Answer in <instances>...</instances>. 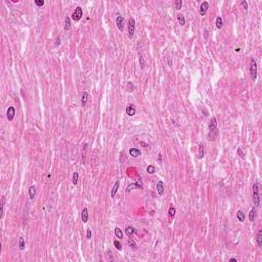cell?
<instances>
[{"label":"cell","instance_id":"obj_1","mask_svg":"<svg viewBox=\"0 0 262 262\" xmlns=\"http://www.w3.org/2000/svg\"><path fill=\"white\" fill-rule=\"evenodd\" d=\"M253 201L256 207H259L260 205V197H259V184L256 181L253 184Z\"/></svg>","mask_w":262,"mask_h":262},{"label":"cell","instance_id":"obj_2","mask_svg":"<svg viewBox=\"0 0 262 262\" xmlns=\"http://www.w3.org/2000/svg\"><path fill=\"white\" fill-rule=\"evenodd\" d=\"M250 75L252 80L255 82L257 79V63L253 57L251 58V63H250Z\"/></svg>","mask_w":262,"mask_h":262},{"label":"cell","instance_id":"obj_3","mask_svg":"<svg viewBox=\"0 0 262 262\" xmlns=\"http://www.w3.org/2000/svg\"><path fill=\"white\" fill-rule=\"evenodd\" d=\"M135 32V20L133 18H130L128 21V37L130 39L133 38Z\"/></svg>","mask_w":262,"mask_h":262},{"label":"cell","instance_id":"obj_4","mask_svg":"<svg viewBox=\"0 0 262 262\" xmlns=\"http://www.w3.org/2000/svg\"><path fill=\"white\" fill-rule=\"evenodd\" d=\"M82 15H83L82 8H81L80 6H78V7H76V9L74 10V12H73V14H72V19H73L75 22H78V21L81 20Z\"/></svg>","mask_w":262,"mask_h":262},{"label":"cell","instance_id":"obj_5","mask_svg":"<svg viewBox=\"0 0 262 262\" xmlns=\"http://www.w3.org/2000/svg\"><path fill=\"white\" fill-rule=\"evenodd\" d=\"M15 116V109L13 106H9L6 111V118L8 121H12Z\"/></svg>","mask_w":262,"mask_h":262},{"label":"cell","instance_id":"obj_6","mask_svg":"<svg viewBox=\"0 0 262 262\" xmlns=\"http://www.w3.org/2000/svg\"><path fill=\"white\" fill-rule=\"evenodd\" d=\"M116 24H117V27L120 31H123L124 29V17H122V15H118L116 18Z\"/></svg>","mask_w":262,"mask_h":262},{"label":"cell","instance_id":"obj_7","mask_svg":"<svg viewBox=\"0 0 262 262\" xmlns=\"http://www.w3.org/2000/svg\"><path fill=\"white\" fill-rule=\"evenodd\" d=\"M208 8H209V3L207 1L202 2L201 6H200V14H201L202 17H204V15L206 14V12H207V10H208Z\"/></svg>","mask_w":262,"mask_h":262},{"label":"cell","instance_id":"obj_8","mask_svg":"<svg viewBox=\"0 0 262 262\" xmlns=\"http://www.w3.org/2000/svg\"><path fill=\"white\" fill-rule=\"evenodd\" d=\"M216 129H218L217 128V120H216V118H215V117H212L211 120H210V123H209V132L210 131H214Z\"/></svg>","mask_w":262,"mask_h":262},{"label":"cell","instance_id":"obj_9","mask_svg":"<svg viewBox=\"0 0 262 262\" xmlns=\"http://www.w3.org/2000/svg\"><path fill=\"white\" fill-rule=\"evenodd\" d=\"M135 113H136V109H135V106L133 104H129V105L126 106V114L128 116L132 117V116L135 115Z\"/></svg>","mask_w":262,"mask_h":262},{"label":"cell","instance_id":"obj_10","mask_svg":"<svg viewBox=\"0 0 262 262\" xmlns=\"http://www.w3.org/2000/svg\"><path fill=\"white\" fill-rule=\"evenodd\" d=\"M134 189H143V185H142V183H139V182H137V183H133V184H130V185H128L127 186V190H126V192L127 193H129L131 190H134Z\"/></svg>","mask_w":262,"mask_h":262},{"label":"cell","instance_id":"obj_11","mask_svg":"<svg viewBox=\"0 0 262 262\" xmlns=\"http://www.w3.org/2000/svg\"><path fill=\"white\" fill-rule=\"evenodd\" d=\"M218 134H219V131H218V129H216V130H214V131H210L209 132V134H208V138H209V140H215L217 138V136H218Z\"/></svg>","mask_w":262,"mask_h":262},{"label":"cell","instance_id":"obj_12","mask_svg":"<svg viewBox=\"0 0 262 262\" xmlns=\"http://www.w3.org/2000/svg\"><path fill=\"white\" fill-rule=\"evenodd\" d=\"M88 218H89V215H88V210L87 208H84L82 210V213H81V219L84 223H86L88 221Z\"/></svg>","mask_w":262,"mask_h":262},{"label":"cell","instance_id":"obj_13","mask_svg":"<svg viewBox=\"0 0 262 262\" xmlns=\"http://www.w3.org/2000/svg\"><path fill=\"white\" fill-rule=\"evenodd\" d=\"M129 154H130V156H132L133 158H137V157H139L141 155V152L138 148H130L129 149Z\"/></svg>","mask_w":262,"mask_h":262},{"label":"cell","instance_id":"obj_14","mask_svg":"<svg viewBox=\"0 0 262 262\" xmlns=\"http://www.w3.org/2000/svg\"><path fill=\"white\" fill-rule=\"evenodd\" d=\"M88 98H89V94L87 93L86 91H84L82 93V97H81V104H82V106L86 105V103L88 101Z\"/></svg>","mask_w":262,"mask_h":262},{"label":"cell","instance_id":"obj_15","mask_svg":"<svg viewBox=\"0 0 262 262\" xmlns=\"http://www.w3.org/2000/svg\"><path fill=\"white\" fill-rule=\"evenodd\" d=\"M157 192L160 196H162L164 194V183H163V181H159L157 183Z\"/></svg>","mask_w":262,"mask_h":262},{"label":"cell","instance_id":"obj_16","mask_svg":"<svg viewBox=\"0 0 262 262\" xmlns=\"http://www.w3.org/2000/svg\"><path fill=\"white\" fill-rule=\"evenodd\" d=\"M199 159H203L204 156H205V149H204V145L203 143H200L199 144Z\"/></svg>","mask_w":262,"mask_h":262},{"label":"cell","instance_id":"obj_17","mask_svg":"<svg viewBox=\"0 0 262 262\" xmlns=\"http://www.w3.org/2000/svg\"><path fill=\"white\" fill-rule=\"evenodd\" d=\"M29 197L31 200H33L36 197V188L34 185L30 186V189H29Z\"/></svg>","mask_w":262,"mask_h":262},{"label":"cell","instance_id":"obj_18","mask_svg":"<svg viewBox=\"0 0 262 262\" xmlns=\"http://www.w3.org/2000/svg\"><path fill=\"white\" fill-rule=\"evenodd\" d=\"M125 234L128 237H131L133 234H135V228L133 226H127L126 229H125Z\"/></svg>","mask_w":262,"mask_h":262},{"label":"cell","instance_id":"obj_19","mask_svg":"<svg viewBox=\"0 0 262 262\" xmlns=\"http://www.w3.org/2000/svg\"><path fill=\"white\" fill-rule=\"evenodd\" d=\"M256 212H257V210H256V208H252V210L250 211V213H249V220L250 221H254L255 220V217H256Z\"/></svg>","mask_w":262,"mask_h":262},{"label":"cell","instance_id":"obj_20","mask_svg":"<svg viewBox=\"0 0 262 262\" xmlns=\"http://www.w3.org/2000/svg\"><path fill=\"white\" fill-rule=\"evenodd\" d=\"M256 242H257V245L259 247L262 246V229H260L258 232V235H257V238H256Z\"/></svg>","mask_w":262,"mask_h":262},{"label":"cell","instance_id":"obj_21","mask_svg":"<svg viewBox=\"0 0 262 262\" xmlns=\"http://www.w3.org/2000/svg\"><path fill=\"white\" fill-rule=\"evenodd\" d=\"M237 217H238L240 222H244L245 221V213L242 210H239L238 213H237Z\"/></svg>","mask_w":262,"mask_h":262},{"label":"cell","instance_id":"obj_22","mask_svg":"<svg viewBox=\"0 0 262 262\" xmlns=\"http://www.w3.org/2000/svg\"><path fill=\"white\" fill-rule=\"evenodd\" d=\"M115 236H116V238H118L119 240L123 239V233H122V230H121L118 226L115 227Z\"/></svg>","mask_w":262,"mask_h":262},{"label":"cell","instance_id":"obj_23","mask_svg":"<svg viewBox=\"0 0 262 262\" xmlns=\"http://www.w3.org/2000/svg\"><path fill=\"white\" fill-rule=\"evenodd\" d=\"M118 189H119V182L117 181V182L115 183V185L113 186V189H112V193H111L112 198H115V196H116V194H117V192H118Z\"/></svg>","mask_w":262,"mask_h":262},{"label":"cell","instance_id":"obj_24","mask_svg":"<svg viewBox=\"0 0 262 262\" xmlns=\"http://www.w3.org/2000/svg\"><path fill=\"white\" fill-rule=\"evenodd\" d=\"M71 20H70V17H66V22H65V30L66 31H69L71 29Z\"/></svg>","mask_w":262,"mask_h":262},{"label":"cell","instance_id":"obj_25","mask_svg":"<svg viewBox=\"0 0 262 262\" xmlns=\"http://www.w3.org/2000/svg\"><path fill=\"white\" fill-rule=\"evenodd\" d=\"M19 246H20V250L21 251H24L25 250V247H26V244H25V240L23 237L20 238V241H19Z\"/></svg>","mask_w":262,"mask_h":262},{"label":"cell","instance_id":"obj_26","mask_svg":"<svg viewBox=\"0 0 262 262\" xmlns=\"http://www.w3.org/2000/svg\"><path fill=\"white\" fill-rule=\"evenodd\" d=\"M78 179H79V174H78V172H74V174H73V180H72V182H73L74 185H77V183H78Z\"/></svg>","mask_w":262,"mask_h":262},{"label":"cell","instance_id":"obj_27","mask_svg":"<svg viewBox=\"0 0 262 262\" xmlns=\"http://www.w3.org/2000/svg\"><path fill=\"white\" fill-rule=\"evenodd\" d=\"M146 172L148 173V174H154L156 172V168H155V166L154 165H149V166H147V168H146Z\"/></svg>","mask_w":262,"mask_h":262},{"label":"cell","instance_id":"obj_28","mask_svg":"<svg viewBox=\"0 0 262 262\" xmlns=\"http://www.w3.org/2000/svg\"><path fill=\"white\" fill-rule=\"evenodd\" d=\"M216 27L218 29H221L223 27V21H222L221 17H217V19H216Z\"/></svg>","mask_w":262,"mask_h":262},{"label":"cell","instance_id":"obj_29","mask_svg":"<svg viewBox=\"0 0 262 262\" xmlns=\"http://www.w3.org/2000/svg\"><path fill=\"white\" fill-rule=\"evenodd\" d=\"M175 213H176V209H175L173 206H171L170 208H169V211H168L169 216H170V217H174V216H175Z\"/></svg>","mask_w":262,"mask_h":262},{"label":"cell","instance_id":"obj_30","mask_svg":"<svg viewBox=\"0 0 262 262\" xmlns=\"http://www.w3.org/2000/svg\"><path fill=\"white\" fill-rule=\"evenodd\" d=\"M178 22L180 24V26H184L185 25V19H184L183 14H178Z\"/></svg>","mask_w":262,"mask_h":262},{"label":"cell","instance_id":"obj_31","mask_svg":"<svg viewBox=\"0 0 262 262\" xmlns=\"http://www.w3.org/2000/svg\"><path fill=\"white\" fill-rule=\"evenodd\" d=\"M4 204H5V197L3 196L1 198V218H3V215H4Z\"/></svg>","mask_w":262,"mask_h":262},{"label":"cell","instance_id":"obj_32","mask_svg":"<svg viewBox=\"0 0 262 262\" xmlns=\"http://www.w3.org/2000/svg\"><path fill=\"white\" fill-rule=\"evenodd\" d=\"M139 65H140V68L143 70L145 68V61H144V57L140 54L139 55Z\"/></svg>","mask_w":262,"mask_h":262},{"label":"cell","instance_id":"obj_33","mask_svg":"<svg viewBox=\"0 0 262 262\" xmlns=\"http://www.w3.org/2000/svg\"><path fill=\"white\" fill-rule=\"evenodd\" d=\"M128 245L130 246L132 249H136V248H137V247H136V244H135V242H134V240H133L132 238H129V240H128Z\"/></svg>","mask_w":262,"mask_h":262},{"label":"cell","instance_id":"obj_34","mask_svg":"<svg viewBox=\"0 0 262 262\" xmlns=\"http://www.w3.org/2000/svg\"><path fill=\"white\" fill-rule=\"evenodd\" d=\"M114 246H115V248L118 251H122V245L120 244L119 241H114Z\"/></svg>","mask_w":262,"mask_h":262},{"label":"cell","instance_id":"obj_35","mask_svg":"<svg viewBox=\"0 0 262 262\" xmlns=\"http://www.w3.org/2000/svg\"><path fill=\"white\" fill-rule=\"evenodd\" d=\"M181 6H182V0H177V1H175V8L177 10H179L181 8Z\"/></svg>","mask_w":262,"mask_h":262},{"label":"cell","instance_id":"obj_36","mask_svg":"<svg viewBox=\"0 0 262 262\" xmlns=\"http://www.w3.org/2000/svg\"><path fill=\"white\" fill-rule=\"evenodd\" d=\"M237 153H238V155H239V156H240L242 159H244V158H245V154H244V152H243V149H242L241 147H239V148H238Z\"/></svg>","mask_w":262,"mask_h":262},{"label":"cell","instance_id":"obj_37","mask_svg":"<svg viewBox=\"0 0 262 262\" xmlns=\"http://www.w3.org/2000/svg\"><path fill=\"white\" fill-rule=\"evenodd\" d=\"M35 4L37 6H43L44 5V1H43V0H35Z\"/></svg>","mask_w":262,"mask_h":262},{"label":"cell","instance_id":"obj_38","mask_svg":"<svg viewBox=\"0 0 262 262\" xmlns=\"http://www.w3.org/2000/svg\"><path fill=\"white\" fill-rule=\"evenodd\" d=\"M241 4H242V6L244 7V9H245L246 11L248 10V2H247V1H245V0H244V1H242Z\"/></svg>","mask_w":262,"mask_h":262},{"label":"cell","instance_id":"obj_39","mask_svg":"<svg viewBox=\"0 0 262 262\" xmlns=\"http://www.w3.org/2000/svg\"><path fill=\"white\" fill-rule=\"evenodd\" d=\"M91 236H92L91 230H90V228H88L87 232H86V239H87V240H90V239H91Z\"/></svg>","mask_w":262,"mask_h":262},{"label":"cell","instance_id":"obj_40","mask_svg":"<svg viewBox=\"0 0 262 262\" xmlns=\"http://www.w3.org/2000/svg\"><path fill=\"white\" fill-rule=\"evenodd\" d=\"M59 44H60V38L58 37V38L55 40V46H58Z\"/></svg>","mask_w":262,"mask_h":262},{"label":"cell","instance_id":"obj_41","mask_svg":"<svg viewBox=\"0 0 262 262\" xmlns=\"http://www.w3.org/2000/svg\"><path fill=\"white\" fill-rule=\"evenodd\" d=\"M140 145H142V146H144V147H147V144H146V143H144V142H142V141L140 142Z\"/></svg>","mask_w":262,"mask_h":262},{"label":"cell","instance_id":"obj_42","mask_svg":"<svg viewBox=\"0 0 262 262\" xmlns=\"http://www.w3.org/2000/svg\"><path fill=\"white\" fill-rule=\"evenodd\" d=\"M168 64H169V67H172V61H171V59L168 60Z\"/></svg>","mask_w":262,"mask_h":262},{"label":"cell","instance_id":"obj_43","mask_svg":"<svg viewBox=\"0 0 262 262\" xmlns=\"http://www.w3.org/2000/svg\"><path fill=\"white\" fill-rule=\"evenodd\" d=\"M229 261H235V262H236V261H237V259H236V258H230V259H229Z\"/></svg>","mask_w":262,"mask_h":262}]
</instances>
